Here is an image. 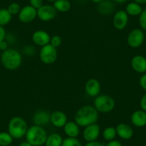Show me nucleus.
<instances>
[{
    "label": "nucleus",
    "instance_id": "1",
    "mask_svg": "<svg viewBox=\"0 0 146 146\" xmlns=\"http://www.w3.org/2000/svg\"><path fill=\"white\" fill-rule=\"evenodd\" d=\"M99 118L98 112L92 105H84L81 107L75 115V121L80 127H86L90 125L97 123Z\"/></svg>",
    "mask_w": 146,
    "mask_h": 146
},
{
    "label": "nucleus",
    "instance_id": "2",
    "mask_svg": "<svg viewBox=\"0 0 146 146\" xmlns=\"http://www.w3.org/2000/svg\"><path fill=\"white\" fill-rule=\"evenodd\" d=\"M2 65L9 70H15L19 68L22 62V56L18 50L9 48L2 52L1 55Z\"/></svg>",
    "mask_w": 146,
    "mask_h": 146
},
{
    "label": "nucleus",
    "instance_id": "3",
    "mask_svg": "<svg viewBox=\"0 0 146 146\" xmlns=\"http://www.w3.org/2000/svg\"><path fill=\"white\" fill-rule=\"evenodd\" d=\"M47 136L48 135L44 127L36 125H33L29 127L25 135L26 141L30 143L32 146L44 145Z\"/></svg>",
    "mask_w": 146,
    "mask_h": 146
},
{
    "label": "nucleus",
    "instance_id": "4",
    "mask_svg": "<svg viewBox=\"0 0 146 146\" xmlns=\"http://www.w3.org/2000/svg\"><path fill=\"white\" fill-rule=\"evenodd\" d=\"M28 128L29 127L26 120L19 116L11 118L8 124V133L14 139H20L25 136Z\"/></svg>",
    "mask_w": 146,
    "mask_h": 146
},
{
    "label": "nucleus",
    "instance_id": "5",
    "mask_svg": "<svg viewBox=\"0 0 146 146\" xmlns=\"http://www.w3.org/2000/svg\"><path fill=\"white\" fill-rule=\"evenodd\" d=\"M94 107L98 113H108L113 111L115 107V100L108 95H99L94 100Z\"/></svg>",
    "mask_w": 146,
    "mask_h": 146
},
{
    "label": "nucleus",
    "instance_id": "6",
    "mask_svg": "<svg viewBox=\"0 0 146 146\" xmlns=\"http://www.w3.org/2000/svg\"><path fill=\"white\" fill-rule=\"evenodd\" d=\"M39 57L42 62L45 64H52L54 63L58 57L57 48L50 44L42 47L39 52Z\"/></svg>",
    "mask_w": 146,
    "mask_h": 146
},
{
    "label": "nucleus",
    "instance_id": "7",
    "mask_svg": "<svg viewBox=\"0 0 146 146\" xmlns=\"http://www.w3.org/2000/svg\"><path fill=\"white\" fill-rule=\"evenodd\" d=\"M145 39L144 31L139 28L133 29L127 36V43L132 48H138L143 45Z\"/></svg>",
    "mask_w": 146,
    "mask_h": 146
},
{
    "label": "nucleus",
    "instance_id": "8",
    "mask_svg": "<svg viewBox=\"0 0 146 146\" xmlns=\"http://www.w3.org/2000/svg\"><path fill=\"white\" fill-rule=\"evenodd\" d=\"M37 17L42 22H47L52 20L57 16V10L53 5H44L36 10Z\"/></svg>",
    "mask_w": 146,
    "mask_h": 146
},
{
    "label": "nucleus",
    "instance_id": "9",
    "mask_svg": "<svg viewBox=\"0 0 146 146\" xmlns=\"http://www.w3.org/2000/svg\"><path fill=\"white\" fill-rule=\"evenodd\" d=\"M37 17L36 9L30 5H26L21 9L18 14V19L22 23L28 24L33 22Z\"/></svg>",
    "mask_w": 146,
    "mask_h": 146
},
{
    "label": "nucleus",
    "instance_id": "10",
    "mask_svg": "<svg viewBox=\"0 0 146 146\" xmlns=\"http://www.w3.org/2000/svg\"><path fill=\"white\" fill-rule=\"evenodd\" d=\"M129 21V16L125 10L117 11L113 15V25L117 30H123L127 27Z\"/></svg>",
    "mask_w": 146,
    "mask_h": 146
},
{
    "label": "nucleus",
    "instance_id": "11",
    "mask_svg": "<svg viewBox=\"0 0 146 146\" xmlns=\"http://www.w3.org/2000/svg\"><path fill=\"white\" fill-rule=\"evenodd\" d=\"M100 135V127L97 123L90 125L84 127L82 131V137L86 142H92L97 140Z\"/></svg>",
    "mask_w": 146,
    "mask_h": 146
},
{
    "label": "nucleus",
    "instance_id": "12",
    "mask_svg": "<svg viewBox=\"0 0 146 146\" xmlns=\"http://www.w3.org/2000/svg\"><path fill=\"white\" fill-rule=\"evenodd\" d=\"M51 36L47 32L44 30H36L32 34V40L34 44L39 47H44L50 44Z\"/></svg>",
    "mask_w": 146,
    "mask_h": 146
},
{
    "label": "nucleus",
    "instance_id": "13",
    "mask_svg": "<svg viewBox=\"0 0 146 146\" xmlns=\"http://www.w3.org/2000/svg\"><path fill=\"white\" fill-rule=\"evenodd\" d=\"M32 121L36 125L46 126L50 123V113L45 110H38L34 113Z\"/></svg>",
    "mask_w": 146,
    "mask_h": 146
},
{
    "label": "nucleus",
    "instance_id": "14",
    "mask_svg": "<svg viewBox=\"0 0 146 146\" xmlns=\"http://www.w3.org/2000/svg\"><path fill=\"white\" fill-rule=\"evenodd\" d=\"M85 90L87 95L92 98H95L100 95L101 90V85L95 78H90L85 85Z\"/></svg>",
    "mask_w": 146,
    "mask_h": 146
},
{
    "label": "nucleus",
    "instance_id": "15",
    "mask_svg": "<svg viewBox=\"0 0 146 146\" xmlns=\"http://www.w3.org/2000/svg\"><path fill=\"white\" fill-rule=\"evenodd\" d=\"M130 65L135 72L143 75L146 72V57L140 54L135 55L130 61Z\"/></svg>",
    "mask_w": 146,
    "mask_h": 146
},
{
    "label": "nucleus",
    "instance_id": "16",
    "mask_svg": "<svg viewBox=\"0 0 146 146\" xmlns=\"http://www.w3.org/2000/svg\"><path fill=\"white\" fill-rule=\"evenodd\" d=\"M67 121V115L61 110H56L50 114V123L57 128L64 127Z\"/></svg>",
    "mask_w": 146,
    "mask_h": 146
},
{
    "label": "nucleus",
    "instance_id": "17",
    "mask_svg": "<svg viewBox=\"0 0 146 146\" xmlns=\"http://www.w3.org/2000/svg\"><path fill=\"white\" fill-rule=\"evenodd\" d=\"M115 129L117 132V135L123 140H130L134 135L133 127L127 123H119L115 127Z\"/></svg>",
    "mask_w": 146,
    "mask_h": 146
},
{
    "label": "nucleus",
    "instance_id": "18",
    "mask_svg": "<svg viewBox=\"0 0 146 146\" xmlns=\"http://www.w3.org/2000/svg\"><path fill=\"white\" fill-rule=\"evenodd\" d=\"M132 125L136 127H143L146 126V112L142 109L137 110L130 116Z\"/></svg>",
    "mask_w": 146,
    "mask_h": 146
},
{
    "label": "nucleus",
    "instance_id": "19",
    "mask_svg": "<svg viewBox=\"0 0 146 146\" xmlns=\"http://www.w3.org/2000/svg\"><path fill=\"white\" fill-rule=\"evenodd\" d=\"M63 130L68 137H78L80 133V127L75 121H67L63 127Z\"/></svg>",
    "mask_w": 146,
    "mask_h": 146
},
{
    "label": "nucleus",
    "instance_id": "20",
    "mask_svg": "<svg viewBox=\"0 0 146 146\" xmlns=\"http://www.w3.org/2000/svg\"><path fill=\"white\" fill-rule=\"evenodd\" d=\"M97 10L100 15L107 16L113 13L115 11V5L110 0H104L100 3L98 4Z\"/></svg>",
    "mask_w": 146,
    "mask_h": 146
},
{
    "label": "nucleus",
    "instance_id": "21",
    "mask_svg": "<svg viewBox=\"0 0 146 146\" xmlns=\"http://www.w3.org/2000/svg\"><path fill=\"white\" fill-rule=\"evenodd\" d=\"M143 7L141 5L135 2H129L125 7V12L128 15V16L137 17L141 14L143 12Z\"/></svg>",
    "mask_w": 146,
    "mask_h": 146
},
{
    "label": "nucleus",
    "instance_id": "22",
    "mask_svg": "<svg viewBox=\"0 0 146 146\" xmlns=\"http://www.w3.org/2000/svg\"><path fill=\"white\" fill-rule=\"evenodd\" d=\"M63 137L59 133H52L47 136L45 142V146H62Z\"/></svg>",
    "mask_w": 146,
    "mask_h": 146
},
{
    "label": "nucleus",
    "instance_id": "23",
    "mask_svg": "<svg viewBox=\"0 0 146 146\" xmlns=\"http://www.w3.org/2000/svg\"><path fill=\"white\" fill-rule=\"evenodd\" d=\"M53 6L57 12L65 13L71 9V3L70 0H56L53 3Z\"/></svg>",
    "mask_w": 146,
    "mask_h": 146
},
{
    "label": "nucleus",
    "instance_id": "24",
    "mask_svg": "<svg viewBox=\"0 0 146 146\" xmlns=\"http://www.w3.org/2000/svg\"><path fill=\"white\" fill-rule=\"evenodd\" d=\"M12 15L9 13L7 9H0V26L5 27L10 23Z\"/></svg>",
    "mask_w": 146,
    "mask_h": 146
},
{
    "label": "nucleus",
    "instance_id": "25",
    "mask_svg": "<svg viewBox=\"0 0 146 146\" xmlns=\"http://www.w3.org/2000/svg\"><path fill=\"white\" fill-rule=\"evenodd\" d=\"M116 136H117L116 129L115 127H113V126L105 127L102 131V137H103L104 140L108 142L115 140Z\"/></svg>",
    "mask_w": 146,
    "mask_h": 146
},
{
    "label": "nucleus",
    "instance_id": "26",
    "mask_svg": "<svg viewBox=\"0 0 146 146\" xmlns=\"http://www.w3.org/2000/svg\"><path fill=\"white\" fill-rule=\"evenodd\" d=\"M14 138L8 132L0 133V146H9L13 143Z\"/></svg>",
    "mask_w": 146,
    "mask_h": 146
},
{
    "label": "nucleus",
    "instance_id": "27",
    "mask_svg": "<svg viewBox=\"0 0 146 146\" xmlns=\"http://www.w3.org/2000/svg\"><path fill=\"white\" fill-rule=\"evenodd\" d=\"M62 146H83L78 137H66L63 140Z\"/></svg>",
    "mask_w": 146,
    "mask_h": 146
},
{
    "label": "nucleus",
    "instance_id": "28",
    "mask_svg": "<svg viewBox=\"0 0 146 146\" xmlns=\"http://www.w3.org/2000/svg\"><path fill=\"white\" fill-rule=\"evenodd\" d=\"M21 9H22V7H21L19 3H17V2H12V3L9 4L7 7L8 11L12 15H18Z\"/></svg>",
    "mask_w": 146,
    "mask_h": 146
},
{
    "label": "nucleus",
    "instance_id": "29",
    "mask_svg": "<svg viewBox=\"0 0 146 146\" xmlns=\"http://www.w3.org/2000/svg\"><path fill=\"white\" fill-rule=\"evenodd\" d=\"M138 17V23L140 29L146 32V9H143Z\"/></svg>",
    "mask_w": 146,
    "mask_h": 146
},
{
    "label": "nucleus",
    "instance_id": "30",
    "mask_svg": "<svg viewBox=\"0 0 146 146\" xmlns=\"http://www.w3.org/2000/svg\"><path fill=\"white\" fill-rule=\"evenodd\" d=\"M62 42V39L60 35H54V36H51L50 44L55 48L60 47Z\"/></svg>",
    "mask_w": 146,
    "mask_h": 146
},
{
    "label": "nucleus",
    "instance_id": "31",
    "mask_svg": "<svg viewBox=\"0 0 146 146\" xmlns=\"http://www.w3.org/2000/svg\"><path fill=\"white\" fill-rule=\"evenodd\" d=\"M23 51L25 55L29 56V57H32V56L35 55V52H36V50H35V47L30 45H28V46H26V47H25Z\"/></svg>",
    "mask_w": 146,
    "mask_h": 146
},
{
    "label": "nucleus",
    "instance_id": "32",
    "mask_svg": "<svg viewBox=\"0 0 146 146\" xmlns=\"http://www.w3.org/2000/svg\"><path fill=\"white\" fill-rule=\"evenodd\" d=\"M29 5L37 10L44 5V3L43 0H29Z\"/></svg>",
    "mask_w": 146,
    "mask_h": 146
},
{
    "label": "nucleus",
    "instance_id": "33",
    "mask_svg": "<svg viewBox=\"0 0 146 146\" xmlns=\"http://www.w3.org/2000/svg\"><path fill=\"white\" fill-rule=\"evenodd\" d=\"M139 85L140 88L146 92V72L142 75L139 80Z\"/></svg>",
    "mask_w": 146,
    "mask_h": 146
},
{
    "label": "nucleus",
    "instance_id": "34",
    "mask_svg": "<svg viewBox=\"0 0 146 146\" xmlns=\"http://www.w3.org/2000/svg\"><path fill=\"white\" fill-rule=\"evenodd\" d=\"M140 106L143 110L146 112V93L142 96L140 100Z\"/></svg>",
    "mask_w": 146,
    "mask_h": 146
},
{
    "label": "nucleus",
    "instance_id": "35",
    "mask_svg": "<svg viewBox=\"0 0 146 146\" xmlns=\"http://www.w3.org/2000/svg\"><path fill=\"white\" fill-rule=\"evenodd\" d=\"M7 36V33H6V30L4 28V27L0 26V42L4 40H5Z\"/></svg>",
    "mask_w": 146,
    "mask_h": 146
},
{
    "label": "nucleus",
    "instance_id": "36",
    "mask_svg": "<svg viewBox=\"0 0 146 146\" xmlns=\"http://www.w3.org/2000/svg\"><path fill=\"white\" fill-rule=\"evenodd\" d=\"M105 146H123L121 142L117 140H113L111 141H109L107 143Z\"/></svg>",
    "mask_w": 146,
    "mask_h": 146
},
{
    "label": "nucleus",
    "instance_id": "37",
    "mask_svg": "<svg viewBox=\"0 0 146 146\" xmlns=\"http://www.w3.org/2000/svg\"><path fill=\"white\" fill-rule=\"evenodd\" d=\"M7 49H9V43L7 42L4 40V41L0 42V50L1 51L4 52L7 50Z\"/></svg>",
    "mask_w": 146,
    "mask_h": 146
},
{
    "label": "nucleus",
    "instance_id": "38",
    "mask_svg": "<svg viewBox=\"0 0 146 146\" xmlns=\"http://www.w3.org/2000/svg\"><path fill=\"white\" fill-rule=\"evenodd\" d=\"M85 146H105L102 143L98 141V140H95V141L92 142H87Z\"/></svg>",
    "mask_w": 146,
    "mask_h": 146
},
{
    "label": "nucleus",
    "instance_id": "39",
    "mask_svg": "<svg viewBox=\"0 0 146 146\" xmlns=\"http://www.w3.org/2000/svg\"><path fill=\"white\" fill-rule=\"evenodd\" d=\"M19 146H32V145L30 144V143H28L27 141H25L21 143L19 145Z\"/></svg>",
    "mask_w": 146,
    "mask_h": 146
},
{
    "label": "nucleus",
    "instance_id": "40",
    "mask_svg": "<svg viewBox=\"0 0 146 146\" xmlns=\"http://www.w3.org/2000/svg\"><path fill=\"white\" fill-rule=\"evenodd\" d=\"M133 2H137L140 5H145L146 4V0H133Z\"/></svg>",
    "mask_w": 146,
    "mask_h": 146
},
{
    "label": "nucleus",
    "instance_id": "41",
    "mask_svg": "<svg viewBox=\"0 0 146 146\" xmlns=\"http://www.w3.org/2000/svg\"><path fill=\"white\" fill-rule=\"evenodd\" d=\"M116 3H118V4H123V3H125L127 2L128 0H113Z\"/></svg>",
    "mask_w": 146,
    "mask_h": 146
},
{
    "label": "nucleus",
    "instance_id": "42",
    "mask_svg": "<svg viewBox=\"0 0 146 146\" xmlns=\"http://www.w3.org/2000/svg\"><path fill=\"white\" fill-rule=\"evenodd\" d=\"M90 1H91V2H93V3L99 4L100 3V2H102V1H104V0H90Z\"/></svg>",
    "mask_w": 146,
    "mask_h": 146
},
{
    "label": "nucleus",
    "instance_id": "43",
    "mask_svg": "<svg viewBox=\"0 0 146 146\" xmlns=\"http://www.w3.org/2000/svg\"><path fill=\"white\" fill-rule=\"evenodd\" d=\"M47 2H53V3H54L56 0H47Z\"/></svg>",
    "mask_w": 146,
    "mask_h": 146
}]
</instances>
